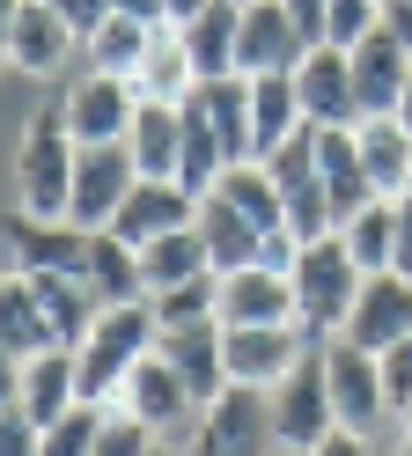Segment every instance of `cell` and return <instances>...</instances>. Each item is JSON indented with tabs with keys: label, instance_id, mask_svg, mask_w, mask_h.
<instances>
[{
	"label": "cell",
	"instance_id": "obj_1",
	"mask_svg": "<svg viewBox=\"0 0 412 456\" xmlns=\"http://www.w3.org/2000/svg\"><path fill=\"white\" fill-rule=\"evenodd\" d=\"M155 338H162V324H155V302H118V309H103L96 317V331L74 346V383H81V405H118V390H126V376L155 354Z\"/></svg>",
	"mask_w": 412,
	"mask_h": 456
},
{
	"label": "cell",
	"instance_id": "obj_2",
	"mask_svg": "<svg viewBox=\"0 0 412 456\" xmlns=\"http://www.w3.org/2000/svg\"><path fill=\"white\" fill-rule=\"evenodd\" d=\"M294 331L309 338V346H332V338H346V317L353 302H361V265H353V250L339 236L324 243H302V258H294Z\"/></svg>",
	"mask_w": 412,
	"mask_h": 456
},
{
	"label": "cell",
	"instance_id": "obj_3",
	"mask_svg": "<svg viewBox=\"0 0 412 456\" xmlns=\"http://www.w3.org/2000/svg\"><path fill=\"white\" fill-rule=\"evenodd\" d=\"M74 162H81V148H74L67 118H59V103L29 110L22 148H15V191H22L29 221H67V207H74Z\"/></svg>",
	"mask_w": 412,
	"mask_h": 456
},
{
	"label": "cell",
	"instance_id": "obj_4",
	"mask_svg": "<svg viewBox=\"0 0 412 456\" xmlns=\"http://www.w3.org/2000/svg\"><path fill=\"white\" fill-rule=\"evenodd\" d=\"M265 169H273V191H280V207H287V228H294V236H302V243L339 236L332 191H324V177H317V126H302L287 148H273V155H265Z\"/></svg>",
	"mask_w": 412,
	"mask_h": 456
},
{
	"label": "cell",
	"instance_id": "obj_5",
	"mask_svg": "<svg viewBox=\"0 0 412 456\" xmlns=\"http://www.w3.org/2000/svg\"><path fill=\"white\" fill-rule=\"evenodd\" d=\"M265 405H273V449H317L324 435H339V412H332V383H324V354H302V368L265 390Z\"/></svg>",
	"mask_w": 412,
	"mask_h": 456
},
{
	"label": "cell",
	"instance_id": "obj_6",
	"mask_svg": "<svg viewBox=\"0 0 412 456\" xmlns=\"http://www.w3.org/2000/svg\"><path fill=\"white\" fill-rule=\"evenodd\" d=\"M192 456H273V405L265 390H221L214 405L192 419Z\"/></svg>",
	"mask_w": 412,
	"mask_h": 456
},
{
	"label": "cell",
	"instance_id": "obj_7",
	"mask_svg": "<svg viewBox=\"0 0 412 456\" xmlns=\"http://www.w3.org/2000/svg\"><path fill=\"white\" fill-rule=\"evenodd\" d=\"M59 118H67L74 148H126V133L140 118V96H133V81H118V74H81L74 89L59 96Z\"/></svg>",
	"mask_w": 412,
	"mask_h": 456
},
{
	"label": "cell",
	"instance_id": "obj_8",
	"mask_svg": "<svg viewBox=\"0 0 412 456\" xmlns=\"http://www.w3.org/2000/svg\"><path fill=\"white\" fill-rule=\"evenodd\" d=\"M302 354H317L294 324H251V331H221V361H228V383L235 390H280Z\"/></svg>",
	"mask_w": 412,
	"mask_h": 456
},
{
	"label": "cell",
	"instance_id": "obj_9",
	"mask_svg": "<svg viewBox=\"0 0 412 456\" xmlns=\"http://www.w3.org/2000/svg\"><path fill=\"white\" fill-rule=\"evenodd\" d=\"M324 354V383H332V412L346 435H375L383 419H391V397H383V361L361 354V346H346V338H332V346H317Z\"/></svg>",
	"mask_w": 412,
	"mask_h": 456
},
{
	"label": "cell",
	"instance_id": "obj_10",
	"mask_svg": "<svg viewBox=\"0 0 412 456\" xmlns=\"http://www.w3.org/2000/svg\"><path fill=\"white\" fill-rule=\"evenodd\" d=\"M133 184H140V162L126 155V148H81V162H74V207H67V221L74 228H111L118 221V207L133 199Z\"/></svg>",
	"mask_w": 412,
	"mask_h": 456
},
{
	"label": "cell",
	"instance_id": "obj_11",
	"mask_svg": "<svg viewBox=\"0 0 412 456\" xmlns=\"http://www.w3.org/2000/svg\"><path fill=\"white\" fill-rule=\"evenodd\" d=\"M118 412H133L147 435H162V442H177V435H185V427L199 419V405H192L185 376H177L162 354H147L133 376H126V390H118Z\"/></svg>",
	"mask_w": 412,
	"mask_h": 456
},
{
	"label": "cell",
	"instance_id": "obj_12",
	"mask_svg": "<svg viewBox=\"0 0 412 456\" xmlns=\"http://www.w3.org/2000/svg\"><path fill=\"white\" fill-rule=\"evenodd\" d=\"M309 37L287 22V8L280 0H251L243 8V37H235V74H251V81H265V74H294L309 60Z\"/></svg>",
	"mask_w": 412,
	"mask_h": 456
},
{
	"label": "cell",
	"instance_id": "obj_13",
	"mask_svg": "<svg viewBox=\"0 0 412 456\" xmlns=\"http://www.w3.org/2000/svg\"><path fill=\"white\" fill-rule=\"evenodd\" d=\"M294 96H302V118L317 133L332 126H361V103H353V60L339 45H317L302 67H294Z\"/></svg>",
	"mask_w": 412,
	"mask_h": 456
},
{
	"label": "cell",
	"instance_id": "obj_14",
	"mask_svg": "<svg viewBox=\"0 0 412 456\" xmlns=\"http://www.w3.org/2000/svg\"><path fill=\"white\" fill-rule=\"evenodd\" d=\"M398 338H412V288L398 273H368L361 280V302H353V317H346V346L391 354Z\"/></svg>",
	"mask_w": 412,
	"mask_h": 456
},
{
	"label": "cell",
	"instance_id": "obj_15",
	"mask_svg": "<svg viewBox=\"0 0 412 456\" xmlns=\"http://www.w3.org/2000/svg\"><path fill=\"white\" fill-rule=\"evenodd\" d=\"M353 60V103H361V118H398V96H405V74H412V52L391 37V30H375L346 52Z\"/></svg>",
	"mask_w": 412,
	"mask_h": 456
},
{
	"label": "cell",
	"instance_id": "obj_16",
	"mask_svg": "<svg viewBox=\"0 0 412 456\" xmlns=\"http://www.w3.org/2000/svg\"><path fill=\"white\" fill-rule=\"evenodd\" d=\"M199 221V199L185 191V184H133V199L118 207V221H111V236L118 243H133V250H147V243H162V236H177V228H192Z\"/></svg>",
	"mask_w": 412,
	"mask_h": 456
},
{
	"label": "cell",
	"instance_id": "obj_17",
	"mask_svg": "<svg viewBox=\"0 0 412 456\" xmlns=\"http://www.w3.org/2000/svg\"><path fill=\"white\" fill-rule=\"evenodd\" d=\"M8 250H15V273H67V280H88V228H74V221H29V214H15Z\"/></svg>",
	"mask_w": 412,
	"mask_h": 456
},
{
	"label": "cell",
	"instance_id": "obj_18",
	"mask_svg": "<svg viewBox=\"0 0 412 456\" xmlns=\"http://www.w3.org/2000/svg\"><path fill=\"white\" fill-rule=\"evenodd\" d=\"M155 354L185 376V390H192V405L206 412L214 397L228 390V361H221V324H185V331H162L155 338Z\"/></svg>",
	"mask_w": 412,
	"mask_h": 456
},
{
	"label": "cell",
	"instance_id": "obj_19",
	"mask_svg": "<svg viewBox=\"0 0 412 456\" xmlns=\"http://www.w3.org/2000/svg\"><path fill=\"white\" fill-rule=\"evenodd\" d=\"M251 324H294V280L287 273H228L221 280V331H251Z\"/></svg>",
	"mask_w": 412,
	"mask_h": 456
},
{
	"label": "cell",
	"instance_id": "obj_20",
	"mask_svg": "<svg viewBox=\"0 0 412 456\" xmlns=\"http://www.w3.org/2000/svg\"><path fill=\"white\" fill-rule=\"evenodd\" d=\"M81 52V37L59 22L45 0H22V15H15V45H8V67L15 74H29V81H52L59 67H67Z\"/></svg>",
	"mask_w": 412,
	"mask_h": 456
},
{
	"label": "cell",
	"instance_id": "obj_21",
	"mask_svg": "<svg viewBox=\"0 0 412 456\" xmlns=\"http://www.w3.org/2000/svg\"><path fill=\"white\" fill-rule=\"evenodd\" d=\"M317 177H324V191H332L339 228H346L353 214H368V207H375V184H368V169H361V140H353V126L317 133Z\"/></svg>",
	"mask_w": 412,
	"mask_h": 456
},
{
	"label": "cell",
	"instance_id": "obj_22",
	"mask_svg": "<svg viewBox=\"0 0 412 456\" xmlns=\"http://www.w3.org/2000/svg\"><path fill=\"white\" fill-rule=\"evenodd\" d=\"M199 110L214 126L228 169L235 162H258V118H251V74H228V81H199Z\"/></svg>",
	"mask_w": 412,
	"mask_h": 456
},
{
	"label": "cell",
	"instance_id": "obj_23",
	"mask_svg": "<svg viewBox=\"0 0 412 456\" xmlns=\"http://www.w3.org/2000/svg\"><path fill=\"white\" fill-rule=\"evenodd\" d=\"M192 228H199V243H206V265H214V280L258 265V243H265V236L228 207L221 191H206V199H199V221H192Z\"/></svg>",
	"mask_w": 412,
	"mask_h": 456
},
{
	"label": "cell",
	"instance_id": "obj_24",
	"mask_svg": "<svg viewBox=\"0 0 412 456\" xmlns=\"http://www.w3.org/2000/svg\"><path fill=\"white\" fill-rule=\"evenodd\" d=\"M199 89V67L185 52V30H169V22H155V37H147V60L133 74V96L140 103H192Z\"/></svg>",
	"mask_w": 412,
	"mask_h": 456
},
{
	"label": "cell",
	"instance_id": "obj_25",
	"mask_svg": "<svg viewBox=\"0 0 412 456\" xmlns=\"http://www.w3.org/2000/svg\"><path fill=\"white\" fill-rule=\"evenodd\" d=\"M22 280H29V295H37V309H45V324H52L59 346H81V338L96 331L103 302H96L88 280H67V273H22Z\"/></svg>",
	"mask_w": 412,
	"mask_h": 456
},
{
	"label": "cell",
	"instance_id": "obj_26",
	"mask_svg": "<svg viewBox=\"0 0 412 456\" xmlns=\"http://www.w3.org/2000/svg\"><path fill=\"white\" fill-rule=\"evenodd\" d=\"M126 155L140 162L147 184H177V162H185V118H177V103H140V118L126 133Z\"/></svg>",
	"mask_w": 412,
	"mask_h": 456
},
{
	"label": "cell",
	"instance_id": "obj_27",
	"mask_svg": "<svg viewBox=\"0 0 412 456\" xmlns=\"http://www.w3.org/2000/svg\"><path fill=\"white\" fill-rule=\"evenodd\" d=\"M74 405H81L74 346H52V354H37V361H22V405H15V412H29L37 427H52V419H67Z\"/></svg>",
	"mask_w": 412,
	"mask_h": 456
},
{
	"label": "cell",
	"instance_id": "obj_28",
	"mask_svg": "<svg viewBox=\"0 0 412 456\" xmlns=\"http://www.w3.org/2000/svg\"><path fill=\"white\" fill-rule=\"evenodd\" d=\"M353 140H361V169H368L375 199H405V184H412V133L398 118H361Z\"/></svg>",
	"mask_w": 412,
	"mask_h": 456
},
{
	"label": "cell",
	"instance_id": "obj_29",
	"mask_svg": "<svg viewBox=\"0 0 412 456\" xmlns=\"http://www.w3.org/2000/svg\"><path fill=\"white\" fill-rule=\"evenodd\" d=\"M88 288H96L103 309H118V302H147L140 250H133V243H118L111 228H96V236H88Z\"/></svg>",
	"mask_w": 412,
	"mask_h": 456
},
{
	"label": "cell",
	"instance_id": "obj_30",
	"mask_svg": "<svg viewBox=\"0 0 412 456\" xmlns=\"http://www.w3.org/2000/svg\"><path fill=\"white\" fill-rule=\"evenodd\" d=\"M0 346H8L15 361H37V354H52V346H59L22 273H0Z\"/></svg>",
	"mask_w": 412,
	"mask_h": 456
},
{
	"label": "cell",
	"instance_id": "obj_31",
	"mask_svg": "<svg viewBox=\"0 0 412 456\" xmlns=\"http://www.w3.org/2000/svg\"><path fill=\"white\" fill-rule=\"evenodd\" d=\"M235 37H243V8H235V0H214V8L185 30V52H192L199 81H228L235 74Z\"/></svg>",
	"mask_w": 412,
	"mask_h": 456
},
{
	"label": "cell",
	"instance_id": "obj_32",
	"mask_svg": "<svg viewBox=\"0 0 412 456\" xmlns=\"http://www.w3.org/2000/svg\"><path fill=\"white\" fill-rule=\"evenodd\" d=\"M140 273H147V302H155V295H169V288H192V280H214L199 228H177V236L147 243V250H140Z\"/></svg>",
	"mask_w": 412,
	"mask_h": 456
},
{
	"label": "cell",
	"instance_id": "obj_33",
	"mask_svg": "<svg viewBox=\"0 0 412 456\" xmlns=\"http://www.w3.org/2000/svg\"><path fill=\"white\" fill-rule=\"evenodd\" d=\"M251 118H258V162L273 155V148H287V140L309 126V118H302V96H294V74L251 81Z\"/></svg>",
	"mask_w": 412,
	"mask_h": 456
},
{
	"label": "cell",
	"instance_id": "obj_34",
	"mask_svg": "<svg viewBox=\"0 0 412 456\" xmlns=\"http://www.w3.org/2000/svg\"><path fill=\"white\" fill-rule=\"evenodd\" d=\"M235 214H243L258 236H273V228H287V207H280V191H273V169L265 162H235V169H221V184H214Z\"/></svg>",
	"mask_w": 412,
	"mask_h": 456
},
{
	"label": "cell",
	"instance_id": "obj_35",
	"mask_svg": "<svg viewBox=\"0 0 412 456\" xmlns=\"http://www.w3.org/2000/svg\"><path fill=\"white\" fill-rule=\"evenodd\" d=\"M147 37H155V22H140V15H111L96 37H88V74H118V81H133L140 60H147Z\"/></svg>",
	"mask_w": 412,
	"mask_h": 456
},
{
	"label": "cell",
	"instance_id": "obj_36",
	"mask_svg": "<svg viewBox=\"0 0 412 456\" xmlns=\"http://www.w3.org/2000/svg\"><path fill=\"white\" fill-rule=\"evenodd\" d=\"M339 243L353 250V265L361 273H391V250H398V199H375L368 214H353L339 228Z\"/></svg>",
	"mask_w": 412,
	"mask_h": 456
},
{
	"label": "cell",
	"instance_id": "obj_37",
	"mask_svg": "<svg viewBox=\"0 0 412 456\" xmlns=\"http://www.w3.org/2000/svg\"><path fill=\"white\" fill-rule=\"evenodd\" d=\"M155 324L185 331V324H221V280H192V288L155 295Z\"/></svg>",
	"mask_w": 412,
	"mask_h": 456
},
{
	"label": "cell",
	"instance_id": "obj_38",
	"mask_svg": "<svg viewBox=\"0 0 412 456\" xmlns=\"http://www.w3.org/2000/svg\"><path fill=\"white\" fill-rule=\"evenodd\" d=\"M103 405H74L67 419H52L45 427V456H96V442H103Z\"/></svg>",
	"mask_w": 412,
	"mask_h": 456
},
{
	"label": "cell",
	"instance_id": "obj_39",
	"mask_svg": "<svg viewBox=\"0 0 412 456\" xmlns=\"http://www.w3.org/2000/svg\"><path fill=\"white\" fill-rule=\"evenodd\" d=\"M383 30V0H332V22H324V45H339V52H353L361 37H375Z\"/></svg>",
	"mask_w": 412,
	"mask_h": 456
},
{
	"label": "cell",
	"instance_id": "obj_40",
	"mask_svg": "<svg viewBox=\"0 0 412 456\" xmlns=\"http://www.w3.org/2000/svg\"><path fill=\"white\" fill-rule=\"evenodd\" d=\"M383 361V397H391V419L412 412V338H398L391 354H375Z\"/></svg>",
	"mask_w": 412,
	"mask_h": 456
},
{
	"label": "cell",
	"instance_id": "obj_41",
	"mask_svg": "<svg viewBox=\"0 0 412 456\" xmlns=\"http://www.w3.org/2000/svg\"><path fill=\"white\" fill-rule=\"evenodd\" d=\"M162 435H147V427L133 419V412H118L111 405V419H103V442H96V456H147Z\"/></svg>",
	"mask_w": 412,
	"mask_h": 456
},
{
	"label": "cell",
	"instance_id": "obj_42",
	"mask_svg": "<svg viewBox=\"0 0 412 456\" xmlns=\"http://www.w3.org/2000/svg\"><path fill=\"white\" fill-rule=\"evenodd\" d=\"M45 8H52V15H59V22H67V30L88 45V37H96L103 22L118 15V0H45Z\"/></svg>",
	"mask_w": 412,
	"mask_h": 456
},
{
	"label": "cell",
	"instance_id": "obj_43",
	"mask_svg": "<svg viewBox=\"0 0 412 456\" xmlns=\"http://www.w3.org/2000/svg\"><path fill=\"white\" fill-rule=\"evenodd\" d=\"M0 456H45V427L8 405V412H0Z\"/></svg>",
	"mask_w": 412,
	"mask_h": 456
},
{
	"label": "cell",
	"instance_id": "obj_44",
	"mask_svg": "<svg viewBox=\"0 0 412 456\" xmlns=\"http://www.w3.org/2000/svg\"><path fill=\"white\" fill-rule=\"evenodd\" d=\"M280 8H287V22H294V30H302L309 45H324V22H332V0H280Z\"/></svg>",
	"mask_w": 412,
	"mask_h": 456
},
{
	"label": "cell",
	"instance_id": "obj_45",
	"mask_svg": "<svg viewBox=\"0 0 412 456\" xmlns=\"http://www.w3.org/2000/svg\"><path fill=\"white\" fill-rule=\"evenodd\" d=\"M391 273L412 288V199H398V250H391Z\"/></svg>",
	"mask_w": 412,
	"mask_h": 456
},
{
	"label": "cell",
	"instance_id": "obj_46",
	"mask_svg": "<svg viewBox=\"0 0 412 456\" xmlns=\"http://www.w3.org/2000/svg\"><path fill=\"white\" fill-rule=\"evenodd\" d=\"M8 405H22V361L0 346V412H8Z\"/></svg>",
	"mask_w": 412,
	"mask_h": 456
},
{
	"label": "cell",
	"instance_id": "obj_47",
	"mask_svg": "<svg viewBox=\"0 0 412 456\" xmlns=\"http://www.w3.org/2000/svg\"><path fill=\"white\" fill-rule=\"evenodd\" d=\"M309 456H375V449H368V435H346V427H339V435H324Z\"/></svg>",
	"mask_w": 412,
	"mask_h": 456
},
{
	"label": "cell",
	"instance_id": "obj_48",
	"mask_svg": "<svg viewBox=\"0 0 412 456\" xmlns=\"http://www.w3.org/2000/svg\"><path fill=\"white\" fill-rule=\"evenodd\" d=\"M383 30H391V37L412 52V0H383Z\"/></svg>",
	"mask_w": 412,
	"mask_h": 456
},
{
	"label": "cell",
	"instance_id": "obj_49",
	"mask_svg": "<svg viewBox=\"0 0 412 456\" xmlns=\"http://www.w3.org/2000/svg\"><path fill=\"white\" fill-rule=\"evenodd\" d=\"M206 8H214V0H162V22H169V30H192Z\"/></svg>",
	"mask_w": 412,
	"mask_h": 456
},
{
	"label": "cell",
	"instance_id": "obj_50",
	"mask_svg": "<svg viewBox=\"0 0 412 456\" xmlns=\"http://www.w3.org/2000/svg\"><path fill=\"white\" fill-rule=\"evenodd\" d=\"M15 15H22V0H0V67H8V45H15Z\"/></svg>",
	"mask_w": 412,
	"mask_h": 456
},
{
	"label": "cell",
	"instance_id": "obj_51",
	"mask_svg": "<svg viewBox=\"0 0 412 456\" xmlns=\"http://www.w3.org/2000/svg\"><path fill=\"white\" fill-rule=\"evenodd\" d=\"M118 15H140V22H162V0H118Z\"/></svg>",
	"mask_w": 412,
	"mask_h": 456
},
{
	"label": "cell",
	"instance_id": "obj_52",
	"mask_svg": "<svg viewBox=\"0 0 412 456\" xmlns=\"http://www.w3.org/2000/svg\"><path fill=\"white\" fill-rule=\"evenodd\" d=\"M398 126L412 133V74H405V96H398Z\"/></svg>",
	"mask_w": 412,
	"mask_h": 456
},
{
	"label": "cell",
	"instance_id": "obj_53",
	"mask_svg": "<svg viewBox=\"0 0 412 456\" xmlns=\"http://www.w3.org/2000/svg\"><path fill=\"white\" fill-rule=\"evenodd\" d=\"M147 456H192V449H177V442H155V449H147Z\"/></svg>",
	"mask_w": 412,
	"mask_h": 456
},
{
	"label": "cell",
	"instance_id": "obj_54",
	"mask_svg": "<svg viewBox=\"0 0 412 456\" xmlns=\"http://www.w3.org/2000/svg\"><path fill=\"white\" fill-rule=\"evenodd\" d=\"M398 456H412V435H405V442H398Z\"/></svg>",
	"mask_w": 412,
	"mask_h": 456
},
{
	"label": "cell",
	"instance_id": "obj_55",
	"mask_svg": "<svg viewBox=\"0 0 412 456\" xmlns=\"http://www.w3.org/2000/svg\"><path fill=\"white\" fill-rule=\"evenodd\" d=\"M273 456H302V449H273Z\"/></svg>",
	"mask_w": 412,
	"mask_h": 456
},
{
	"label": "cell",
	"instance_id": "obj_56",
	"mask_svg": "<svg viewBox=\"0 0 412 456\" xmlns=\"http://www.w3.org/2000/svg\"><path fill=\"white\" fill-rule=\"evenodd\" d=\"M405 435H412V412H405Z\"/></svg>",
	"mask_w": 412,
	"mask_h": 456
},
{
	"label": "cell",
	"instance_id": "obj_57",
	"mask_svg": "<svg viewBox=\"0 0 412 456\" xmlns=\"http://www.w3.org/2000/svg\"><path fill=\"white\" fill-rule=\"evenodd\" d=\"M235 8H251V0H235Z\"/></svg>",
	"mask_w": 412,
	"mask_h": 456
},
{
	"label": "cell",
	"instance_id": "obj_58",
	"mask_svg": "<svg viewBox=\"0 0 412 456\" xmlns=\"http://www.w3.org/2000/svg\"><path fill=\"white\" fill-rule=\"evenodd\" d=\"M405 199H412V184H405Z\"/></svg>",
	"mask_w": 412,
	"mask_h": 456
}]
</instances>
